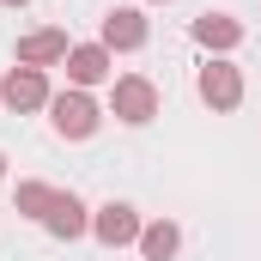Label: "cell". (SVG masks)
<instances>
[{
    "label": "cell",
    "instance_id": "cell-10",
    "mask_svg": "<svg viewBox=\"0 0 261 261\" xmlns=\"http://www.w3.org/2000/svg\"><path fill=\"white\" fill-rule=\"evenodd\" d=\"M67 31H31V37H18V67H55L67 61Z\"/></svg>",
    "mask_w": 261,
    "mask_h": 261
},
{
    "label": "cell",
    "instance_id": "cell-1",
    "mask_svg": "<svg viewBox=\"0 0 261 261\" xmlns=\"http://www.w3.org/2000/svg\"><path fill=\"white\" fill-rule=\"evenodd\" d=\"M49 122L61 140H91L97 122H103V110H97V97L91 91H79V85H67L61 97H49Z\"/></svg>",
    "mask_w": 261,
    "mask_h": 261
},
{
    "label": "cell",
    "instance_id": "cell-11",
    "mask_svg": "<svg viewBox=\"0 0 261 261\" xmlns=\"http://www.w3.org/2000/svg\"><path fill=\"white\" fill-rule=\"evenodd\" d=\"M176 249H182V231H176L170 219H152V225L140 231V255L146 261H170Z\"/></svg>",
    "mask_w": 261,
    "mask_h": 261
},
{
    "label": "cell",
    "instance_id": "cell-5",
    "mask_svg": "<svg viewBox=\"0 0 261 261\" xmlns=\"http://www.w3.org/2000/svg\"><path fill=\"white\" fill-rule=\"evenodd\" d=\"M140 213H134L128 200H110V206H97L91 213V237L103 243V249H128V243H140Z\"/></svg>",
    "mask_w": 261,
    "mask_h": 261
},
{
    "label": "cell",
    "instance_id": "cell-2",
    "mask_svg": "<svg viewBox=\"0 0 261 261\" xmlns=\"http://www.w3.org/2000/svg\"><path fill=\"white\" fill-rule=\"evenodd\" d=\"M110 110H116V122H128V128H146V122L158 116V85H152V79H140V73H122V79H110Z\"/></svg>",
    "mask_w": 261,
    "mask_h": 261
},
{
    "label": "cell",
    "instance_id": "cell-15",
    "mask_svg": "<svg viewBox=\"0 0 261 261\" xmlns=\"http://www.w3.org/2000/svg\"><path fill=\"white\" fill-rule=\"evenodd\" d=\"M152 6H164V0H152Z\"/></svg>",
    "mask_w": 261,
    "mask_h": 261
},
{
    "label": "cell",
    "instance_id": "cell-3",
    "mask_svg": "<svg viewBox=\"0 0 261 261\" xmlns=\"http://www.w3.org/2000/svg\"><path fill=\"white\" fill-rule=\"evenodd\" d=\"M49 73L43 67H12L6 79H0V103L12 110V116H31V110H49Z\"/></svg>",
    "mask_w": 261,
    "mask_h": 261
},
{
    "label": "cell",
    "instance_id": "cell-8",
    "mask_svg": "<svg viewBox=\"0 0 261 261\" xmlns=\"http://www.w3.org/2000/svg\"><path fill=\"white\" fill-rule=\"evenodd\" d=\"M43 231H49V237H61V243H79V237L91 231V213H85V200H79V195H55L49 219H43Z\"/></svg>",
    "mask_w": 261,
    "mask_h": 261
},
{
    "label": "cell",
    "instance_id": "cell-4",
    "mask_svg": "<svg viewBox=\"0 0 261 261\" xmlns=\"http://www.w3.org/2000/svg\"><path fill=\"white\" fill-rule=\"evenodd\" d=\"M195 91H200V103H206V110H219V116H225V110H237V103H243V73L225 61V55H213V61L200 67Z\"/></svg>",
    "mask_w": 261,
    "mask_h": 261
},
{
    "label": "cell",
    "instance_id": "cell-12",
    "mask_svg": "<svg viewBox=\"0 0 261 261\" xmlns=\"http://www.w3.org/2000/svg\"><path fill=\"white\" fill-rule=\"evenodd\" d=\"M55 195L61 189H49V182H18V195H12V206H18V219H49V206H55Z\"/></svg>",
    "mask_w": 261,
    "mask_h": 261
},
{
    "label": "cell",
    "instance_id": "cell-9",
    "mask_svg": "<svg viewBox=\"0 0 261 261\" xmlns=\"http://www.w3.org/2000/svg\"><path fill=\"white\" fill-rule=\"evenodd\" d=\"M195 43L213 49V55H231V49L243 43V24H237L231 12H200V18H195Z\"/></svg>",
    "mask_w": 261,
    "mask_h": 261
},
{
    "label": "cell",
    "instance_id": "cell-6",
    "mask_svg": "<svg viewBox=\"0 0 261 261\" xmlns=\"http://www.w3.org/2000/svg\"><path fill=\"white\" fill-rule=\"evenodd\" d=\"M61 67H67V79H73L79 91H91V85H110V79H116V55H110L103 43H73Z\"/></svg>",
    "mask_w": 261,
    "mask_h": 261
},
{
    "label": "cell",
    "instance_id": "cell-7",
    "mask_svg": "<svg viewBox=\"0 0 261 261\" xmlns=\"http://www.w3.org/2000/svg\"><path fill=\"white\" fill-rule=\"evenodd\" d=\"M97 43H103L110 55H128V49H140V43H146V12H140V6H116V12H103Z\"/></svg>",
    "mask_w": 261,
    "mask_h": 261
},
{
    "label": "cell",
    "instance_id": "cell-13",
    "mask_svg": "<svg viewBox=\"0 0 261 261\" xmlns=\"http://www.w3.org/2000/svg\"><path fill=\"white\" fill-rule=\"evenodd\" d=\"M0 6H31V0H0Z\"/></svg>",
    "mask_w": 261,
    "mask_h": 261
},
{
    "label": "cell",
    "instance_id": "cell-14",
    "mask_svg": "<svg viewBox=\"0 0 261 261\" xmlns=\"http://www.w3.org/2000/svg\"><path fill=\"white\" fill-rule=\"evenodd\" d=\"M0 176H6V152H0Z\"/></svg>",
    "mask_w": 261,
    "mask_h": 261
}]
</instances>
